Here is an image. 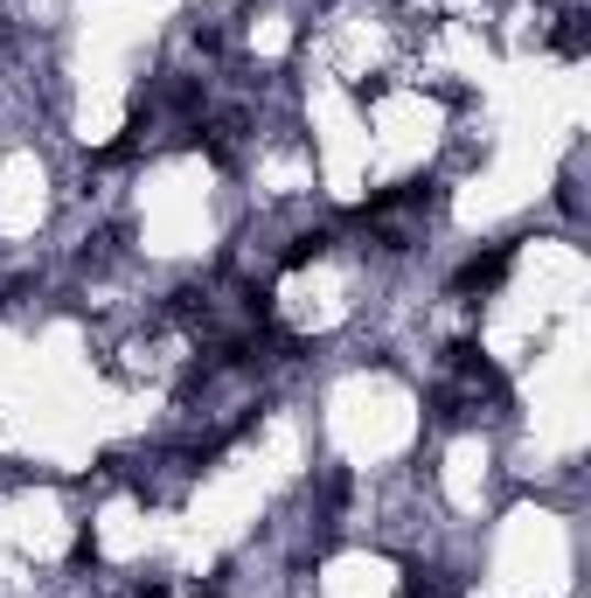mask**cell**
<instances>
[{
	"label": "cell",
	"mask_w": 591,
	"mask_h": 598,
	"mask_svg": "<svg viewBox=\"0 0 591 598\" xmlns=\"http://www.w3.org/2000/svg\"><path fill=\"white\" fill-rule=\"evenodd\" d=\"M508 264H515V243H494V251H480V258H467L459 264V293H494L501 279H508Z\"/></svg>",
	"instance_id": "1"
},
{
	"label": "cell",
	"mask_w": 591,
	"mask_h": 598,
	"mask_svg": "<svg viewBox=\"0 0 591 598\" xmlns=\"http://www.w3.org/2000/svg\"><path fill=\"white\" fill-rule=\"evenodd\" d=\"M327 243H335V237H327V230H306V237H293V251H286V264H314V258L327 251Z\"/></svg>",
	"instance_id": "2"
}]
</instances>
